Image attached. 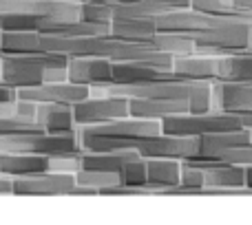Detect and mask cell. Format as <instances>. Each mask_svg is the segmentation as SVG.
<instances>
[{"instance_id":"cell-3","label":"cell","mask_w":252,"mask_h":225,"mask_svg":"<svg viewBox=\"0 0 252 225\" xmlns=\"http://www.w3.org/2000/svg\"><path fill=\"white\" fill-rule=\"evenodd\" d=\"M73 119L80 126H97L106 121L128 117V97L122 95H89L71 106Z\"/></svg>"},{"instance_id":"cell-1","label":"cell","mask_w":252,"mask_h":225,"mask_svg":"<svg viewBox=\"0 0 252 225\" xmlns=\"http://www.w3.org/2000/svg\"><path fill=\"white\" fill-rule=\"evenodd\" d=\"M66 80V56L60 53H16L0 60V84L29 88Z\"/></svg>"},{"instance_id":"cell-12","label":"cell","mask_w":252,"mask_h":225,"mask_svg":"<svg viewBox=\"0 0 252 225\" xmlns=\"http://www.w3.org/2000/svg\"><path fill=\"white\" fill-rule=\"evenodd\" d=\"M179 159H166V157H151L146 159V186L155 195H161L166 188L179 183Z\"/></svg>"},{"instance_id":"cell-14","label":"cell","mask_w":252,"mask_h":225,"mask_svg":"<svg viewBox=\"0 0 252 225\" xmlns=\"http://www.w3.org/2000/svg\"><path fill=\"white\" fill-rule=\"evenodd\" d=\"M109 7L113 18H153L173 11V7L157 0H122V2H109Z\"/></svg>"},{"instance_id":"cell-22","label":"cell","mask_w":252,"mask_h":225,"mask_svg":"<svg viewBox=\"0 0 252 225\" xmlns=\"http://www.w3.org/2000/svg\"><path fill=\"white\" fill-rule=\"evenodd\" d=\"M157 2H164L173 9H188L190 7V0H157Z\"/></svg>"},{"instance_id":"cell-18","label":"cell","mask_w":252,"mask_h":225,"mask_svg":"<svg viewBox=\"0 0 252 225\" xmlns=\"http://www.w3.org/2000/svg\"><path fill=\"white\" fill-rule=\"evenodd\" d=\"M80 18L87 22H97V25H109L113 20L109 2H93V0L80 2Z\"/></svg>"},{"instance_id":"cell-24","label":"cell","mask_w":252,"mask_h":225,"mask_svg":"<svg viewBox=\"0 0 252 225\" xmlns=\"http://www.w3.org/2000/svg\"><path fill=\"white\" fill-rule=\"evenodd\" d=\"M241 53H252V25H250V31H248V42H246V49ZM237 56V53H235Z\"/></svg>"},{"instance_id":"cell-7","label":"cell","mask_w":252,"mask_h":225,"mask_svg":"<svg viewBox=\"0 0 252 225\" xmlns=\"http://www.w3.org/2000/svg\"><path fill=\"white\" fill-rule=\"evenodd\" d=\"M190 164L199 166L201 177H204V188L201 197L215 195L219 190H230V188L246 186V168L232 164H215V161H201V159H184Z\"/></svg>"},{"instance_id":"cell-2","label":"cell","mask_w":252,"mask_h":225,"mask_svg":"<svg viewBox=\"0 0 252 225\" xmlns=\"http://www.w3.org/2000/svg\"><path fill=\"white\" fill-rule=\"evenodd\" d=\"M244 128L235 112H184L161 119V133L177 135V137H199L206 133H221V130Z\"/></svg>"},{"instance_id":"cell-6","label":"cell","mask_w":252,"mask_h":225,"mask_svg":"<svg viewBox=\"0 0 252 225\" xmlns=\"http://www.w3.org/2000/svg\"><path fill=\"white\" fill-rule=\"evenodd\" d=\"M66 80L84 86H104L113 82V62L106 57H66Z\"/></svg>"},{"instance_id":"cell-26","label":"cell","mask_w":252,"mask_h":225,"mask_svg":"<svg viewBox=\"0 0 252 225\" xmlns=\"http://www.w3.org/2000/svg\"><path fill=\"white\" fill-rule=\"evenodd\" d=\"M93 2H122V0H93Z\"/></svg>"},{"instance_id":"cell-16","label":"cell","mask_w":252,"mask_h":225,"mask_svg":"<svg viewBox=\"0 0 252 225\" xmlns=\"http://www.w3.org/2000/svg\"><path fill=\"white\" fill-rule=\"evenodd\" d=\"M148 47L155 49L159 53H166V56H186V53H192L195 44L182 33H166V31H157L151 40H148Z\"/></svg>"},{"instance_id":"cell-17","label":"cell","mask_w":252,"mask_h":225,"mask_svg":"<svg viewBox=\"0 0 252 225\" xmlns=\"http://www.w3.org/2000/svg\"><path fill=\"white\" fill-rule=\"evenodd\" d=\"M75 177V183L80 186H89V188H95L97 192L102 188H109V186H115V183H122L120 181V172H106V170H91V168H82L73 174Z\"/></svg>"},{"instance_id":"cell-20","label":"cell","mask_w":252,"mask_h":225,"mask_svg":"<svg viewBox=\"0 0 252 225\" xmlns=\"http://www.w3.org/2000/svg\"><path fill=\"white\" fill-rule=\"evenodd\" d=\"M97 195H106V197H146V195H155L148 186H130V183H115V186L102 188Z\"/></svg>"},{"instance_id":"cell-4","label":"cell","mask_w":252,"mask_h":225,"mask_svg":"<svg viewBox=\"0 0 252 225\" xmlns=\"http://www.w3.org/2000/svg\"><path fill=\"white\" fill-rule=\"evenodd\" d=\"M91 95V88L84 84H75L69 80H60V82H47L38 84V86L29 88H18L16 97L18 100H27L33 104H66L73 106L82 102L84 97Z\"/></svg>"},{"instance_id":"cell-19","label":"cell","mask_w":252,"mask_h":225,"mask_svg":"<svg viewBox=\"0 0 252 225\" xmlns=\"http://www.w3.org/2000/svg\"><path fill=\"white\" fill-rule=\"evenodd\" d=\"M120 181L130 183V186H146V159L135 157L133 161H128L120 170Z\"/></svg>"},{"instance_id":"cell-5","label":"cell","mask_w":252,"mask_h":225,"mask_svg":"<svg viewBox=\"0 0 252 225\" xmlns=\"http://www.w3.org/2000/svg\"><path fill=\"white\" fill-rule=\"evenodd\" d=\"M11 181V192L31 197H69L75 186V177L69 172H42Z\"/></svg>"},{"instance_id":"cell-25","label":"cell","mask_w":252,"mask_h":225,"mask_svg":"<svg viewBox=\"0 0 252 225\" xmlns=\"http://www.w3.org/2000/svg\"><path fill=\"white\" fill-rule=\"evenodd\" d=\"M246 186L252 188V166H248V168H246Z\"/></svg>"},{"instance_id":"cell-21","label":"cell","mask_w":252,"mask_h":225,"mask_svg":"<svg viewBox=\"0 0 252 225\" xmlns=\"http://www.w3.org/2000/svg\"><path fill=\"white\" fill-rule=\"evenodd\" d=\"M179 183L188 188H204V177H201V168L190 161H182L179 168Z\"/></svg>"},{"instance_id":"cell-11","label":"cell","mask_w":252,"mask_h":225,"mask_svg":"<svg viewBox=\"0 0 252 225\" xmlns=\"http://www.w3.org/2000/svg\"><path fill=\"white\" fill-rule=\"evenodd\" d=\"M248 141H252V133L248 128L199 135V150H197V155L192 159H213L219 152L228 150V148L241 146V143H248Z\"/></svg>"},{"instance_id":"cell-10","label":"cell","mask_w":252,"mask_h":225,"mask_svg":"<svg viewBox=\"0 0 252 225\" xmlns=\"http://www.w3.org/2000/svg\"><path fill=\"white\" fill-rule=\"evenodd\" d=\"M33 119L44 133L62 135L78 130V124L73 119V109L66 104H35Z\"/></svg>"},{"instance_id":"cell-23","label":"cell","mask_w":252,"mask_h":225,"mask_svg":"<svg viewBox=\"0 0 252 225\" xmlns=\"http://www.w3.org/2000/svg\"><path fill=\"white\" fill-rule=\"evenodd\" d=\"M235 115L239 117L241 126H244V128H248L252 133V112H235Z\"/></svg>"},{"instance_id":"cell-13","label":"cell","mask_w":252,"mask_h":225,"mask_svg":"<svg viewBox=\"0 0 252 225\" xmlns=\"http://www.w3.org/2000/svg\"><path fill=\"white\" fill-rule=\"evenodd\" d=\"M109 33L126 42H142L148 47V40L157 33L151 18H113L109 22Z\"/></svg>"},{"instance_id":"cell-9","label":"cell","mask_w":252,"mask_h":225,"mask_svg":"<svg viewBox=\"0 0 252 225\" xmlns=\"http://www.w3.org/2000/svg\"><path fill=\"white\" fill-rule=\"evenodd\" d=\"M192 112L190 102L186 100H164V97H128V115L142 119H166L173 115Z\"/></svg>"},{"instance_id":"cell-15","label":"cell","mask_w":252,"mask_h":225,"mask_svg":"<svg viewBox=\"0 0 252 225\" xmlns=\"http://www.w3.org/2000/svg\"><path fill=\"white\" fill-rule=\"evenodd\" d=\"M221 111L252 112V84L221 82Z\"/></svg>"},{"instance_id":"cell-27","label":"cell","mask_w":252,"mask_h":225,"mask_svg":"<svg viewBox=\"0 0 252 225\" xmlns=\"http://www.w3.org/2000/svg\"><path fill=\"white\" fill-rule=\"evenodd\" d=\"M71 2H84V0H71Z\"/></svg>"},{"instance_id":"cell-8","label":"cell","mask_w":252,"mask_h":225,"mask_svg":"<svg viewBox=\"0 0 252 225\" xmlns=\"http://www.w3.org/2000/svg\"><path fill=\"white\" fill-rule=\"evenodd\" d=\"M221 57L210 53L192 51L186 56H175L170 69L184 80H201V82H217Z\"/></svg>"}]
</instances>
